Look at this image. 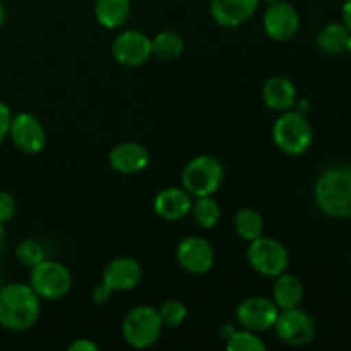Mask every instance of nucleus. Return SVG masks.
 <instances>
[{
    "instance_id": "obj_1",
    "label": "nucleus",
    "mask_w": 351,
    "mask_h": 351,
    "mask_svg": "<svg viewBox=\"0 0 351 351\" xmlns=\"http://www.w3.org/2000/svg\"><path fill=\"white\" fill-rule=\"evenodd\" d=\"M314 201L329 218H351V165L338 163L324 168L315 180Z\"/></svg>"
},
{
    "instance_id": "obj_2",
    "label": "nucleus",
    "mask_w": 351,
    "mask_h": 351,
    "mask_svg": "<svg viewBox=\"0 0 351 351\" xmlns=\"http://www.w3.org/2000/svg\"><path fill=\"white\" fill-rule=\"evenodd\" d=\"M41 314V298L29 285H3L0 290V328L24 332L33 328Z\"/></svg>"
},
{
    "instance_id": "obj_3",
    "label": "nucleus",
    "mask_w": 351,
    "mask_h": 351,
    "mask_svg": "<svg viewBox=\"0 0 351 351\" xmlns=\"http://www.w3.org/2000/svg\"><path fill=\"white\" fill-rule=\"evenodd\" d=\"M273 141L281 153L288 156H302L314 143V129L305 113L291 108L281 112L274 122Z\"/></svg>"
},
{
    "instance_id": "obj_4",
    "label": "nucleus",
    "mask_w": 351,
    "mask_h": 351,
    "mask_svg": "<svg viewBox=\"0 0 351 351\" xmlns=\"http://www.w3.org/2000/svg\"><path fill=\"white\" fill-rule=\"evenodd\" d=\"M225 180V168L221 161L211 154H199L192 158L182 170V187L192 197L215 195Z\"/></svg>"
},
{
    "instance_id": "obj_5",
    "label": "nucleus",
    "mask_w": 351,
    "mask_h": 351,
    "mask_svg": "<svg viewBox=\"0 0 351 351\" xmlns=\"http://www.w3.org/2000/svg\"><path fill=\"white\" fill-rule=\"evenodd\" d=\"M163 331V322L156 307L137 305L130 308L122 321V336L129 346L144 350L153 346L160 339Z\"/></svg>"
},
{
    "instance_id": "obj_6",
    "label": "nucleus",
    "mask_w": 351,
    "mask_h": 351,
    "mask_svg": "<svg viewBox=\"0 0 351 351\" xmlns=\"http://www.w3.org/2000/svg\"><path fill=\"white\" fill-rule=\"evenodd\" d=\"M72 274L65 264L58 261L43 259L31 267L29 287L41 300H62L72 290Z\"/></svg>"
},
{
    "instance_id": "obj_7",
    "label": "nucleus",
    "mask_w": 351,
    "mask_h": 351,
    "mask_svg": "<svg viewBox=\"0 0 351 351\" xmlns=\"http://www.w3.org/2000/svg\"><path fill=\"white\" fill-rule=\"evenodd\" d=\"M247 261L250 267L261 276L276 278L290 266V254L280 240L261 235L249 242Z\"/></svg>"
},
{
    "instance_id": "obj_8",
    "label": "nucleus",
    "mask_w": 351,
    "mask_h": 351,
    "mask_svg": "<svg viewBox=\"0 0 351 351\" xmlns=\"http://www.w3.org/2000/svg\"><path fill=\"white\" fill-rule=\"evenodd\" d=\"M273 329L278 339L288 346H305L315 336L314 319L300 307L280 311Z\"/></svg>"
},
{
    "instance_id": "obj_9",
    "label": "nucleus",
    "mask_w": 351,
    "mask_h": 351,
    "mask_svg": "<svg viewBox=\"0 0 351 351\" xmlns=\"http://www.w3.org/2000/svg\"><path fill=\"white\" fill-rule=\"evenodd\" d=\"M175 259L185 273L202 276L213 269L216 254L208 240L199 235H189L178 242Z\"/></svg>"
},
{
    "instance_id": "obj_10",
    "label": "nucleus",
    "mask_w": 351,
    "mask_h": 351,
    "mask_svg": "<svg viewBox=\"0 0 351 351\" xmlns=\"http://www.w3.org/2000/svg\"><path fill=\"white\" fill-rule=\"evenodd\" d=\"M112 55L117 64L123 67H143L151 57V38L139 29H125L112 41Z\"/></svg>"
},
{
    "instance_id": "obj_11",
    "label": "nucleus",
    "mask_w": 351,
    "mask_h": 351,
    "mask_svg": "<svg viewBox=\"0 0 351 351\" xmlns=\"http://www.w3.org/2000/svg\"><path fill=\"white\" fill-rule=\"evenodd\" d=\"M9 137L14 146L24 154H38L47 146V130L43 123L29 112L12 115L9 127Z\"/></svg>"
},
{
    "instance_id": "obj_12",
    "label": "nucleus",
    "mask_w": 351,
    "mask_h": 351,
    "mask_svg": "<svg viewBox=\"0 0 351 351\" xmlns=\"http://www.w3.org/2000/svg\"><path fill=\"white\" fill-rule=\"evenodd\" d=\"M263 26L271 40L287 43L293 40L300 29V14L290 2L276 0L264 12Z\"/></svg>"
},
{
    "instance_id": "obj_13",
    "label": "nucleus",
    "mask_w": 351,
    "mask_h": 351,
    "mask_svg": "<svg viewBox=\"0 0 351 351\" xmlns=\"http://www.w3.org/2000/svg\"><path fill=\"white\" fill-rule=\"evenodd\" d=\"M280 308L267 297H249L239 304L235 319L240 328L254 332H266L273 329Z\"/></svg>"
},
{
    "instance_id": "obj_14",
    "label": "nucleus",
    "mask_w": 351,
    "mask_h": 351,
    "mask_svg": "<svg viewBox=\"0 0 351 351\" xmlns=\"http://www.w3.org/2000/svg\"><path fill=\"white\" fill-rule=\"evenodd\" d=\"M108 163L117 173L137 175L149 167L151 153L137 141H123L110 149Z\"/></svg>"
},
{
    "instance_id": "obj_15",
    "label": "nucleus",
    "mask_w": 351,
    "mask_h": 351,
    "mask_svg": "<svg viewBox=\"0 0 351 351\" xmlns=\"http://www.w3.org/2000/svg\"><path fill=\"white\" fill-rule=\"evenodd\" d=\"M141 280H143V266L139 261L129 256L112 259L101 273V283H105L113 293L134 290Z\"/></svg>"
},
{
    "instance_id": "obj_16",
    "label": "nucleus",
    "mask_w": 351,
    "mask_h": 351,
    "mask_svg": "<svg viewBox=\"0 0 351 351\" xmlns=\"http://www.w3.org/2000/svg\"><path fill=\"white\" fill-rule=\"evenodd\" d=\"M261 0H209V14L218 26L233 29L254 17Z\"/></svg>"
},
{
    "instance_id": "obj_17",
    "label": "nucleus",
    "mask_w": 351,
    "mask_h": 351,
    "mask_svg": "<svg viewBox=\"0 0 351 351\" xmlns=\"http://www.w3.org/2000/svg\"><path fill=\"white\" fill-rule=\"evenodd\" d=\"M194 197L184 187H167L154 195L153 209L165 221H180L191 215Z\"/></svg>"
},
{
    "instance_id": "obj_18",
    "label": "nucleus",
    "mask_w": 351,
    "mask_h": 351,
    "mask_svg": "<svg viewBox=\"0 0 351 351\" xmlns=\"http://www.w3.org/2000/svg\"><path fill=\"white\" fill-rule=\"evenodd\" d=\"M263 99L267 108L274 112H287L295 108L298 99L297 86L285 75H273L263 86Z\"/></svg>"
},
{
    "instance_id": "obj_19",
    "label": "nucleus",
    "mask_w": 351,
    "mask_h": 351,
    "mask_svg": "<svg viewBox=\"0 0 351 351\" xmlns=\"http://www.w3.org/2000/svg\"><path fill=\"white\" fill-rule=\"evenodd\" d=\"M304 283L300 278L293 273H281L274 278L273 285V298L271 300L276 304L280 311H287V308L300 307L302 300H304Z\"/></svg>"
},
{
    "instance_id": "obj_20",
    "label": "nucleus",
    "mask_w": 351,
    "mask_h": 351,
    "mask_svg": "<svg viewBox=\"0 0 351 351\" xmlns=\"http://www.w3.org/2000/svg\"><path fill=\"white\" fill-rule=\"evenodd\" d=\"M132 12L130 0H95V17L99 26L119 29L129 21Z\"/></svg>"
},
{
    "instance_id": "obj_21",
    "label": "nucleus",
    "mask_w": 351,
    "mask_h": 351,
    "mask_svg": "<svg viewBox=\"0 0 351 351\" xmlns=\"http://www.w3.org/2000/svg\"><path fill=\"white\" fill-rule=\"evenodd\" d=\"M350 29L343 23H329L322 27L315 38V45H317L319 51L324 55H341L346 51V41H348Z\"/></svg>"
},
{
    "instance_id": "obj_22",
    "label": "nucleus",
    "mask_w": 351,
    "mask_h": 351,
    "mask_svg": "<svg viewBox=\"0 0 351 351\" xmlns=\"http://www.w3.org/2000/svg\"><path fill=\"white\" fill-rule=\"evenodd\" d=\"M233 228L243 242H252L264 233V219L254 208H242L233 216Z\"/></svg>"
},
{
    "instance_id": "obj_23",
    "label": "nucleus",
    "mask_w": 351,
    "mask_h": 351,
    "mask_svg": "<svg viewBox=\"0 0 351 351\" xmlns=\"http://www.w3.org/2000/svg\"><path fill=\"white\" fill-rule=\"evenodd\" d=\"M151 48H153V55L160 60L170 62L180 57L185 50V41L175 31H160L151 38Z\"/></svg>"
},
{
    "instance_id": "obj_24",
    "label": "nucleus",
    "mask_w": 351,
    "mask_h": 351,
    "mask_svg": "<svg viewBox=\"0 0 351 351\" xmlns=\"http://www.w3.org/2000/svg\"><path fill=\"white\" fill-rule=\"evenodd\" d=\"M191 215L194 221L197 223L201 228L211 230L221 219V208H219L218 201L213 195H206V197H195L192 202Z\"/></svg>"
},
{
    "instance_id": "obj_25",
    "label": "nucleus",
    "mask_w": 351,
    "mask_h": 351,
    "mask_svg": "<svg viewBox=\"0 0 351 351\" xmlns=\"http://www.w3.org/2000/svg\"><path fill=\"white\" fill-rule=\"evenodd\" d=\"M225 346L228 351H266L267 345L261 338L259 332L249 329H232L225 338Z\"/></svg>"
},
{
    "instance_id": "obj_26",
    "label": "nucleus",
    "mask_w": 351,
    "mask_h": 351,
    "mask_svg": "<svg viewBox=\"0 0 351 351\" xmlns=\"http://www.w3.org/2000/svg\"><path fill=\"white\" fill-rule=\"evenodd\" d=\"M16 259L21 266L24 267H33L43 259H47L43 245L34 239H24L17 243L16 247Z\"/></svg>"
},
{
    "instance_id": "obj_27",
    "label": "nucleus",
    "mask_w": 351,
    "mask_h": 351,
    "mask_svg": "<svg viewBox=\"0 0 351 351\" xmlns=\"http://www.w3.org/2000/svg\"><path fill=\"white\" fill-rule=\"evenodd\" d=\"M163 328H178L189 317L187 305L182 300H167L158 307Z\"/></svg>"
},
{
    "instance_id": "obj_28",
    "label": "nucleus",
    "mask_w": 351,
    "mask_h": 351,
    "mask_svg": "<svg viewBox=\"0 0 351 351\" xmlns=\"http://www.w3.org/2000/svg\"><path fill=\"white\" fill-rule=\"evenodd\" d=\"M14 215H16V201H14L12 194L0 191V223L5 225L14 218Z\"/></svg>"
},
{
    "instance_id": "obj_29",
    "label": "nucleus",
    "mask_w": 351,
    "mask_h": 351,
    "mask_svg": "<svg viewBox=\"0 0 351 351\" xmlns=\"http://www.w3.org/2000/svg\"><path fill=\"white\" fill-rule=\"evenodd\" d=\"M10 120H12V112H10L9 105L0 99V146H2L3 141L9 137Z\"/></svg>"
},
{
    "instance_id": "obj_30",
    "label": "nucleus",
    "mask_w": 351,
    "mask_h": 351,
    "mask_svg": "<svg viewBox=\"0 0 351 351\" xmlns=\"http://www.w3.org/2000/svg\"><path fill=\"white\" fill-rule=\"evenodd\" d=\"M112 295H113V291L110 290V288L106 287L105 283H99V285H96L95 288H93L91 300L95 302L96 305H103V304H106L110 298H112Z\"/></svg>"
},
{
    "instance_id": "obj_31",
    "label": "nucleus",
    "mask_w": 351,
    "mask_h": 351,
    "mask_svg": "<svg viewBox=\"0 0 351 351\" xmlns=\"http://www.w3.org/2000/svg\"><path fill=\"white\" fill-rule=\"evenodd\" d=\"M69 351H98L99 346L95 341H91L89 338H79L74 339L71 345L67 346Z\"/></svg>"
},
{
    "instance_id": "obj_32",
    "label": "nucleus",
    "mask_w": 351,
    "mask_h": 351,
    "mask_svg": "<svg viewBox=\"0 0 351 351\" xmlns=\"http://www.w3.org/2000/svg\"><path fill=\"white\" fill-rule=\"evenodd\" d=\"M341 16H343V24H345V26L351 31V0H345Z\"/></svg>"
},
{
    "instance_id": "obj_33",
    "label": "nucleus",
    "mask_w": 351,
    "mask_h": 351,
    "mask_svg": "<svg viewBox=\"0 0 351 351\" xmlns=\"http://www.w3.org/2000/svg\"><path fill=\"white\" fill-rule=\"evenodd\" d=\"M5 17H7L5 7H3V3L0 2V27H2L3 23H5Z\"/></svg>"
},
{
    "instance_id": "obj_34",
    "label": "nucleus",
    "mask_w": 351,
    "mask_h": 351,
    "mask_svg": "<svg viewBox=\"0 0 351 351\" xmlns=\"http://www.w3.org/2000/svg\"><path fill=\"white\" fill-rule=\"evenodd\" d=\"M5 239V228H3V223H0V242Z\"/></svg>"
},
{
    "instance_id": "obj_35",
    "label": "nucleus",
    "mask_w": 351,
    "mask_h": 351,
    "mask_svg": "<svg viewBox=\"0 0 351 351\" xmlns=\"http://www.w3.org/2000/svg\"><path fill=\"white\" fill-rule=\"evenodd\" d=\"M346 51L351 55V31H350V36H348V41H346Z\"/></svg>"
},
{
    "instance_id": "obj_36",
    "label": "nucleus",
    "mask_w": 351,
    "mask_h": 351,
    "mask_svg": "<svg viewBox=\"0 0 351 351\" xmlns=\"http://www.w3.org/2000/svg\"><path fill=\"white\" fill-rule=\"evenodd\" d=\"M173 2H184V0H173Z\"/></svg>"
},
{
    "instance_id": "obj_37",
    "label": "nucleus",
    "mask_w": 351,
    "mask_h": 351,
    "mask_svg": "<svg viewBox=\"0 0 351 351\" xmlns=\"http://www.w3.org/2000/svg\"><path fill=\"white\" fill-rule=\"evenodd\" d=\"M0 290H2V287H0Z\"/></svg>"
}]
</instances>
